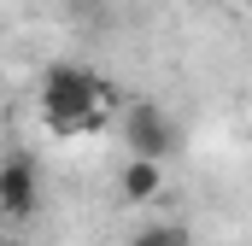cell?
<instances>
[{"label": "cell", "instance_id": "obj_3", "mask_svg": "<svg viewBox=\"0 0 252 246\" xmlns=\"http://www.w3.org/2000/svg\"><path fill=\"white\" fill-rule=\"evenodd\" d=\"M124 141H129V158H147V164H164V158L176 153L170 118H164L158 106H147V100L124 112Z\"/></svg>", "mask_w": 252, "mask_h": 246}, {"label": "cell", "instance_id": "obj_4", "mask_svg": "<svg viewBox=\"0 0 252 246\" xmlns=\"http://www.w3.org/2000/svg\"><path fill=\"white\" fill-rule=\"evenodd\" d=\"M118 193H124L129 205H153V199L164 193V164H147V158H129L124 170H118Z\"/></svg>", "mask_w": 252, "mask_h": 246}, {"label": "cell", "instance_id": "obj_2", "mask_svg": "<svg viewBox=\"0 0 252 246\" xmlns=\"http://www.w3.org/2000/svg\"><path fill=\"white\" fill-rule=\"evenodd\" d=\"M35 211H41V170H35V158L30 153L0 158V217L30 223Z\"/></svg>", "mask_w": 252, "mask_h": 246}, {"label": "cell", "instance_id": "obj_1", "mask_svg": "<svg viewBox=\"0 0 252 246\" xmlns=\"http://www.w3.org/2000/svg\"><path fill=\"white\" fill-rule=\"evenodd\" d=\"M118 112V88L88 64H53L41 76V118L53 135H94Z\"/></svg>", "mask_w": 252, "mask_h": 246}, {"label": "cell", "instance_id": "obj_6", "mask_svg": "<svg viewBox=\"0 0 252 246\" xmlns=\"http://www.w3.org/2000/svg\"><path fill=\"white\" fill-rule=\"evenodd\" d=\"M0 246H24V241H0Z\"/></svg>", "mask_w": 252, "mask_h": 246}, {"label": "cell", "instance_id": "obj_5", "mask_svg": "<svg viewBox=\"0 0 252 246\" xmlns=\"http://www.w3.org/2000/svg\"><path fill=\"white\" fill-rule=\"evenodd\" d=\"M129 246H188V235H182V223H141Z\"/></svg>", "mask_w": 252, "mask_h": 246}]
</instances>
